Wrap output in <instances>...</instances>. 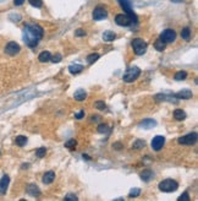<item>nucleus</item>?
<instances>
[{"label":"nucleus","instance_id":"c03bdc74","mask_svg":"<svg viewBox=\"0 0 198 201\" xmlns=\"http://www.w3.org/2000/svg\"><path fill=\"white\" fill-rule=\"evenodd\" d=\"M83 158H84V159H88V161H89V159H91V157H88V156H87V155H83Z\"/></svg>","mask_w":198,"mask_h":201},{"label":"nucleus","instance_id":"412c9836","mask_svg":"<svg viewBox=\"0 0 198 201\" xmlns=\"http://www.w3.org/2000/svg\"><path fill=\"white\" fill-rule=\"evenodd\" d=\"M141 178L143 182H149L152 178H153V172L150 169H146L141 173Z\"/></svg>","mask_w":198,"mask_h":201},{"label":"nucleus","instance_id":"f3484780","mask_svg":"<svg viewBox=\"0 0 198 201\" xmlns=\"http://www.w3.org/2000/svg\"><path fill=\"white\" fill-rule=\"evenodd\" d=\"M54 179H55V173L53 170L47 172V173L43 176V183L44 184H51L54 182Z\"/></svg>","mask_w":198,"mask_h":201},{"label":"nucleus","instance_id":"a211bd4d","mask_svg":"<svg viewBox=\"0 0 198 201\" xmlns=\"http://www.w3.org/2000/svg\"><path fill=\"white\" fill-rule=\"evenodd\" d=\"M38 59H39L41 63H48V62H50V59H51V54H50V52L44 50V52H42V53L39 54Z\"/></svg>","mask_w":198,"mask_h":201},{"label":"nucleus","instance_id":"9d476101","mask_svg":"<svg viewBox=\"0 0 198 201\" xmlns=\"http://www.w3.org/2000/svg\"><path fill=\"white\" fill-rule=\"evenodd\" d=\"M115 22H116V25H119V26H130V25H132V18L127 15V14H120V15H116V17H115Z\"/></svg>","mask_w":198,"mask_h":201},{"label":"nucleus","instance_id":"4468645a","mask_svg":"<svg viewBox=\"0 0 198 201\" xmlns=\"http://www.w3.org/2000/svg\"><path fill=\"white\" fill-rule=\"evenodd\" d=\"M9 184H10V178L9 176H3V178L0 179V195H5L8 188H9Z\"/></svg>","mask_w":198,"mask_h":201},{"label":"nucleus","instance_id":"e433bc0d","mask_svg":"<svg viewBox=\"0 0 198 201\" xmlns=\"http://www.w3.org/2000/svg\"><path fill=\"white\" fill-rule=\"evenodd\" d=\"M65 200H72V201H77L78 197L75 195V194H68L65 196Z\"/></svg>","mask_w":198,"mask_h":201},{"label":"nucleus","instance_id":"a18cd8bd","mask_svg":"<svg viewBox=\"0 0 198 201\" xmlns=\"http://www.w3.org/2000/svg\"><path fill=\"white\" fill-rule=\"evenodd\" d=\"M174 2H182V0H174Z\"/></svg>","mask_w":198,"mask_h":201},{"label":"nucleus","instance_id":"f704fd0d","mask_svg":"<svg viewBox=\"0 0 198 201\" xmlns=\"http://www.w3.org/2000/svg\"><path fill=\"white\" fill-rule=\"evenodd\" d=\"M95 108H98L99 110H104L107 108V104L103 101H97L95 102Z\"/></svg>","mask_w":198,"mask_h":201},{"label":"nucleus","instance_id":"20e7f679","mask_svg":"<svg viewBox=\"0 0 198 201\" xmlns=\"http://www.w3.org/2000/svg\"><path fill=\"white\" fill-rule=\"evenodd\" d=\"M23 42L29 47V48H35L37 44H38V42H39V38L38 37H36L35 35H32L28 30H23Z\"/></svg>","mask_w":198,"mask_h":201},{"label":"nucleus","instance_id":"423d86ee","mask_svg":"<svg viewBox=\"0 0 198 201\" xmlns=\"http://www.w3.org/2000/svg\"><path fill=\"white\" fill-rule=\"evenodd\" d=\"M25 28L26 30H28L32 35H35L36 37H38L39 39L43 37L44 35V30L39 26V25H36V23H26L25 25Z\"/></svg>","mask_w":198,"mask_h":201},{"label":"nucleus","instance_id":"9b49d317","mask_svg":"<svg viewBox=\"0 0 198 201\" xmlns=\"http://www.w3.org/2000/svg\"><path fill=\"white\" fill-rule=\"evenodd\" d=\"M164 143H165V137L158 135V136H155V137L152 140L150 146H152V149H153L154 151H160V150L163 149V146H164Z\"/></svg>","mask_w":198,"mask_h":201},{"label":"nucleus","instance_id":"393cba45","mask_svg":"<svg viewBox=\"0 0 198 201\" xmlns=\"http://www.w3.org/2000/svg\"><path fill=\"white\" fill-rule=\"evenodd\" d=\"M15 143H16L17 146L22 147V146H25L26 143H27V137H26V136H22V135H20V136H17V137L15 139Z\"/></svg>","mask_w":198,"mask_h":201},{"label":"nucleus","instance_id":"5701e85b","mask_svg":"<svg viewBox=\"0 0 198 201\" xmlns=\"http://www.w3.org/2000/svg\"><path fill=\"white\" fill-rule=\"evenodd\" d=\"M115 38H116V35H115L114 32H111V31H105V32L103 33V39L107 41V42H111V41H114Z\"/></svg>","mask_w":198,"mask_h":201},{"label":"nucleus","instance_id":"f257e3e1","mask_svg":"<svg viewBox=\"0 0 198 201\" xmlns=\"http://www.w3.org/2000/svg\"><path fill=\"white\" fill-rule=\"evenodd\" d=\"M158 188H159V190L163 191V193H173V191L177 190L179 184H177V182L174 180V179H164V180H161V182L159 183Z\"/></svg>","mask_w":198,"mask_h":201},{"label":"nucleus","instance_id":"ea45409f","mask_svg":"<svg viewBox=\"0 0 198 201\" xmlns=\"http://www.w3.org/2000/svg\"><path fill=\"white\" fill-rule=\"evenodd\" d=\"M84 117V110H81V112H78L77 114H76V116H75V118L76 119H82Z\"/></svg>","mask_w":198,"mask_h":201},{"label":"nucleus","instance_id":"ddd939ff","mask_svg":"<svg viewBox=\"0 0 198 201\" xmlns=\"http://www.w3.org/2000/svg\"><path fill=\"white\" fill-rule=\"evenodd\" d=\"M26 191H27L28 195L35 196V197H37V196L41 195V189H39L36 184H33V183H31V184H28V185L26 186Z\"/></svg>","mask_w":198,"mask_h":201},{"label":"nucleus","instance_id":"4c0bfd02","mask_svg":"<svg viewBox=\"0 0 198 201\" xmlns=\"http://www.w3.org/2000/svg\"><path fill=\"white\" fill-rule=\"evenodd\" d=\"M179 201H190V196H188V193H185L183 195H181L179 199Z\"/></svg>","mask_w":198,"mask_h":201},{"label":"nucleus","instance_id":"7c9ffc66","mask_svg":"<svg viewBox=\"0 0 198 201\" xmlns=\"http://www.w3.org/2000/svg\"><path fill=\"white\" fill-rule=\"evenodd\" d=\"M146 146V142L143 140H136L135 143H134V149L136 150H140V149H143Z\"/></svg>","mask_w":198,"mask_h":201},{"label":"nucleus","instance_id":"39448f33","mask_svg":"<svg viewBox=\"0 0 198 201\" xmlns=\"http://www.w3.org/2000/svg\"><path fill=\"white\" fill-rule=\"evenodd\" d=\"M159 39L163 41L165 44H167V43H173L176 39V32L174 30H170V28H168V30H164L160 33V38Z\"/></svg>","mask_w":198,"mask_h":201},{"label":"nucleus","instance_id":"f03ea898","mask_svg":"<svg viewBox=\"0 0 198 201\" xmlns=\"http://www.w3.org/2000/svg\"><path fill=\"white\" fill-rule=\"evenodd\" d=\"M140 75H141V69H140V68H137V66H130V68L125 71L122 79H124L125 82H128V83H130V82L136 81Z\"/></svg>","mask_w":198,"mask_h":201},{"label":"nucleus","instance_id":"a878e982","mask_svg":"<svg viewBox=\"0 0 198 201\" xmlns=\"http://www.w3.org/2000/svg\"><path fill=\"white\" fill-rule=\"evenodd\" d=\"M76 146H77V141H76V140H74V139L69 140L68 142L65 143V147H66V149H69V150H75V149H76Z\"/></svg>","mask_w":198,"mask_h":201},{"label":"nucleus","instance_id":"6e6552de","mask_svg":"<svg viewBox=\"0 0 198 201\" xmlns=\"http://www.w3.org/2000/svg\"><path fill=\"white\" fill-rule=\"evenodd\" d=\"M197 141V134L196 132H191V134H187L182 137H179L177 142L180 145H185V146H191Z\"/></svg>","mask_w":198,"mask_h":201},{"label":"nucleus","instance_id":"c9c22d12","mask_svg":"<svg viewBox=\"0 0 198 201\" xmlns=\"http://www.w3.org/2000/svg\"><path fill=\"white\" fill-rule=\"evenodd\" d=\"M61 59H62L61 54H56V55H54V56L51 55V59H50V60H51L53 63H60V62H61Z\"/></svg>","mask_w":198,"mask_h":201},{"label":"nucleus","instance_id":"2eb2a0df","mask_svg":"<svg viewBox=\"0 0 198 201\" xmlns=\"http://www.w3.org/2000/svg\"><path fill=\"white\" fill-rule=\"evenodd\" d=\"M192 96H193V93L190 90H182V91L175 93V98H182V99H190Z\"/></svg>","mask_w":198,"mask_h":201},{"label":"nucleus","instance_id":"58836bf2","mask_svg":"<svg viewBox=\"0 0 198 201\" xmlns=\"http://www.w3.org/2000/svg\"><path fill=\"white\" fill-rule=\"evenodd\" d=\"M75 35H76L77 37H84V36H86V32H84L83 30H76Z\"/></svg>","mask_w":198,"mask_h":201},{"label":"nucleus","instance_id":"7ed1b4c3","mask_svg":"<svg viewBox=\"0 0 198 201\" xmlns=\"http://www.w3.org/2000/svg\"><path fill=\"white\" fill-rule=\"evenodd\" d=\"M132 48H134V52L137 54V55H142L147 52V48H148V44L146 41L141 39V38H135L132 41Z\"/></svg>","mask_w":198,"mask_h":201},{"label":"nucleus","instance_id":"79ce46f5","mask_svg":"<svg viewBox=\"0 0 198 201\" xmlns=\"http://www.w3.org/2000/svg\"><path fill=\"white\" fill-rule=\"evenodd\" d=\"M23 3H25V0H14V4H15L16 6H21Z\"/></svg>","mask_w":198,"mask_h":201},{"label":"nucleus","instance_id":"a19ab883","mask_svg":"<svg viewBox=\"0 0 198 201\" xmlns=\"http://www.w3.org/2000/svg\"><path fill=\"white\" fill-rule=\"evenodd\" d=\"M10 17H11V20H14V21H16V22H18V21L21 20V16H20V15H10Z\"/></svg>","mask_w":198,"mask_h":201},{"label":"nucleus","instance_id":"473e14b6","mask_svg":"<svg viewBox=\"0 0 198 201\" xmlns=\"http://www.w3.org/2000/svg\"><path fill=\"white\" fill-rule=\"evenodd\" d=\"M45 153H47L45 147H39V149H37V151H36V155H37L39 158L44 157V156H45Z\"/></svg>","mask_w":198,"mask_h":201},{"label":"nucleus","instance_id":"f8f14e48","mask_svg":"<svg viewBox=\"0 0 198 201\" xmlns=\"http://www.w3.org/2000/svg\"><path fill=\"white\" fill-rule=\"evenodd\" d=\"M20 45L16 43V42H9L8 44H6V47H5V53L8 54V55H16L18 52H20Z\"/></svg>","mask_w":198,"mask_h":201},{"label":"nucleus","instance_id":"2f4dec72","mask_svg":"<svg viewBox=\"0 0 198 201\" xmlns=\"http://www.w3.org/2000/svg\"><path fill=\"white\" fill-rule=\"evenodd\" d=\"M28 2L33 8H42V5H43L42 0H28Z\"/></svg>","mask_w":198,"mask_h":201},{"label":"nucleus","instance_id":"1a4fd4ad","mask_svg":"<svg viewBox=\"0 0 198 201\" xmlns=\"http://www.w3.org/2000/svg\"><path fill=\"white\" fill-rule=\"evenodd\" d=\"M93 18L95 21H102V20H105L108 17V11L105 10L104 6H97L94 10H93Z\"/></svg>","mask_w":198,"mask_h":201},{"label":"nucleus","instance_id":"bb28decb","mask_svg":"<svg viewBox=\"0 0 198 201\" xmlns=\"http://www.w3.org/2000/svg\"><path fill=\"white\" fill-rule=\"evenodd\" d=\"M99 56H101V55H99L98 53H94V54L88 55V56H87V63H88V64H93L94 62H97V60L99 59Z\"/></svg>","mask_w":198,"mask_h":201},{"label":"nucleus","instance_id":"cd10ccee","mask_svg":"<svg viewBox=\"0 0 198 201\" xmlns=\"http://www.w3.org/2000/svg\"><path fill=\"white\" fill-rule=\"evenodd\" d=\"M98 132H101V134H108L110 132V128L107 125V124H101L98 126Z\"/></svg>","mask_w":198,"mask_h":201},{"label":"nucleus","instance_id":"c85d7f7f","mask_svg":"<svg viewBox=\"0 0 198 201\" xmlns=\"http://www.w3.org/2000/svg\"><path fill=\"white\" fill-rule=\"evenodd\" d=\"M186 77H187V72H186V71H179V72H176V74H175V76H174V79H175L176 81L185 80Z\"/></svg>","mask_w":198,"mask_h":201},{"label":"nucleus","instance_id":"0eeeda50","mask_svg":"<svg viewBox=\"0 0 198 201\" xmlns=\"http://www.w3.org/2000/svg\"><path fill=\"white\" fill-rule=\"evenodd\" d=\"M119 4L121 5V8L124 9V11L132 18V21L137 22V15L134 12V10H132L131 8V3L128 2V0H119Z\"/></svg>","mask_w":198,"mask_h":201},{"label":"nucleus","instance_id":"6ab92c4d","mask_svg":"<svg viewBox=\"0 0 198 201\" xmlns=\"http://www.w3.org/2000/svg\"><path fill=\"white\" fill-rule=\"evenodd\" d=\"M74 97H75V99H76V101H84V99H86V97H87V93H86V91H84V90L78 89L77 91H75Z\"/></svg>","mask_w":198,"mask_h":201},{"label":"nucleus","instance_id":"72a5a7b5","mask_svg":"<svg viewBox=\"0 0 198 201\" xmlns=\"http://www.w3.org/2000/svg\"><path fill=\"white\" fill-rule=\"evenodd\" d=\"M140 194H141V189H138V188H135V189H132V190L130 191L128 196H130V197H136V196H138Z\"/></svg>","mask_w":198,"mask_h":201},{"label":"nucleus","instance_id":"37998d69","mask_svg":"<svg viewBox=\"0 0 198 201\" xmlns=\"http://www.w3.org/2000/svg\"><path fill=\"white\" fill-rule=\"evenodd\" d=\"M120 145H121V143H120V142H116L114 147H115V149H117V150H120V149H121V146H120Z\"/></svg>","mask_w":198,"mask_h":201},{"label":"nucleus","instance_id":"4be33fe9","mask_svg":"<svg viewBox=\"0 0 198 201\" xmlns=\"http://www.w3.org/2000/svg\"><path fill=\"white\" fill-rule=\"evenodd\" d=\"M174 118H175L176 120L181 122V120H183V119L186 118V113H185L182 109H175V110H174Z\"/></svg>","mask_w":198,"mask_h":201},{"label":"nucleus","instance_id":"c756f323","mask_svg":"<svg viewBox=\"0 0 198 201\" xmlns=\"http://www.w3.org/2000/svg\"><path fill=\"white\" fill-rule=\"evenodd\" d=\"M154 47H155V49H157L158 52H163V50L165 49V43H164L163 41L158 39V41L154 43Z\"/></svg>","mask_w":198,"mask_h":201},{"label":"nucleus","instance_id":"aec40b11","mask_svg":"<svg viewBox=\"0 0 198 201\" xmlns=\"http://www.w3.org/2000/svg\"><path fill=\"white\" fill-rule=\"evenodd\" d=\"M83 70V66L81 64H72L69 66V71L72 74V75H76V74H80L81 71Z\"/></svg>","mask_w":198,"mask_h":201},{"label":"nucleus","instance_id":"dca6fc26","mask_svg":"<svg viewBox=\"0 0 198 201\" xmlns=\"http://www.w3.org/2000/svg\"><path fill=\"white\" fill-rule=\"evenodd\" d=\"M157 125V122L153 119H144L143 122L140 123V126L143 129H153Z\"/></svg>","mask_w":198,"mask_h":201},{"label":"nucleus","instance_id":"b1692460","mask_svg":"<svg viewBox=\"0 0 198 201\" xmlns=\"http://www.w3.org/2000/svg\"><path fill=\"white\" fill-rule=\"evenodd\" d=\"M181 38L185 39V41H190V38H191V28H190V27L182 28V31H181Z\"/></svg>","mask_w":198,"mask_h":201}]
</instances>
